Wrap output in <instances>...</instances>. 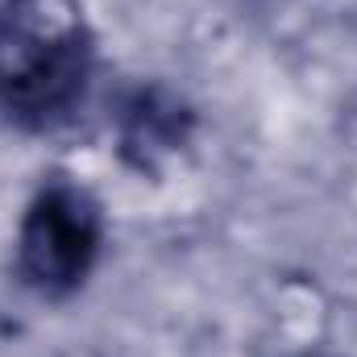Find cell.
<instances>
[{"instance_id":"1","label":"cell","mask_w":357,"mask_h":357,"mask_svg":"<svg viewBox=\"0 0 357 357\" xmlns=\"http://www.w3.org/2000/svg\"><path fill=\"white\" fill-rule=\"evenodd\" d=\"M96 38L79 0H0V116L63 125L88 96Z\"/></svg>"},{"instance_id":"2","label":"cell","mask_w":357,"mask_h":357,"mask_svg":"<svg viewBox=\"0 0 357 357\" xmlns=\"http://www.w3.org/2000/svg\"><path fill=\"white\" fill-rule=\"evenodd\" d=\"M104 212L88 187L50 178L33 191L17 225V278L42 299L75 295L96 270Z\"/></svg>"},{"instance_id":"3","label":"cell","mask_w":357,"mask_h":357,"mask_svg":"<svg viewBox=\"0 0 357 357\" xmlns=\"http://www.w3.org/2000/svg\"><path fill=\"white\" fill-rule=\"evenodd\" d=\"M187 129H191V112L162 88H137L121 104V150L142 171L158 154L178 150L187 142Z\"/></svg>"}]
</instances>
